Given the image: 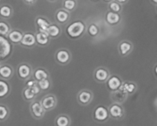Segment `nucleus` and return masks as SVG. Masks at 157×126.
I'll use <instances>...</instances> for the list:
<instances>
[{"instance_id":"41","label":"nucleus","mask_w":157,"mask_h":126,"mask_svg":"<svg viewBox=\"0 0 157 126\" xmlns=\"http://www.w3.org/2000/svg\"><path fill=\"white\" fill-rule=\"evenodd\" d=\"M92 1H94V2H98V1H100V0H92Z\"/></svg>"},{"instance_id":"20","label":"nucleus","mask_w":157,"mask_h":126,"mask_svg":"<svg viewBox=\"0 0 157 126\" xmlns=\"http://www.w3.org/2000/svg\"><path fill=\"white\" fill-rule=\"evenodd\" d=\"M32 76H33V79H35L36 81L50 78L49 72L43 67H37L36 69H35L32 71Z\"/></svg>"},{"instance_id":"36","label":"nucleus","mask_w":157,"mask_h":126,"mask_svg":"<svg viewBox=\"0 0 157 126\" xmlns=\"http://www.w3.org/2000/svg\"><path fill=\"white\" fill-rule=\"evenodd\" d=\"M25 3H26L27 5H29V6H32V5L35 4L37 2V0H23Z\"/></svg>"},{"instance_id":"18","label":"nucleus","mask_w":157,"mask_h":126,"mask_svg":"<svg viewBox=\"0 0 157 126\" xmlns=\"http://www.w3.org/2000/svg\"><path fill=\"white\" fill-rule=\"evenodd\" d=\"M137 88V84L135 82H133V81H124V82L123 81V83L120 89L130 96V95H133L136 93Z\"/></svg>"},{"instance_id":"7","label":"nucleus","mask_w":157,"mask_h":126,"mask_svg":"<svg viewBox=\"0 0 157 126\" xmlns=\"http://www.w3.org/2000/svg\"><path fill=\"white\" fill-rule=\"evenodd\" d=\"M12 46L10 41L5 36L0 35V61L9 57L12 54Z\"/></svg>"},{"instance_id":"14","label":"nucleus","mask_w":157,"mask_h":126,"mask_svg":"<svg viewBox=\"0 0 157 126\" xmlns=\"http://www.w3.org/2000/svg\"><path fill=\"white\" fill-rule=\"evenodd\" d=\"M22 47H27V48H32L36 44V41H35V34L32 33V32H25L23 33L22 38L20 42Z\"/></svg>"},{"instance_id":"16","label":"nucleus","mask_w":157,"mask_h":126,"mask_svg":"<svg viewBox=\"0 0 157 126\" xmlns=\"http://www.w3.org/2000/svg\"><path fill=\"white\" fill-rule=\"evenodd\" d=\"M71 14L64 9H58L55 13V19L59 24H67L70 20Z\"/></svg>"},{"instance_id":"29","label":"nucleus","mask_w":157,"mask_h":126,"mask_svg":"<svg viewBox=\"0 0 157 126\" xmlns=\"http://www.w3.org/2000/svg\"><path fill=\"white\" fill-rule=\"evenodd\" d=\"M37 83H38V86L39 87L40 90L41 91H48L52 87V81H51L50 78L43 79L39 81H37Z\"/></svg>"},{"instance_id":"10","label":"nucleus","mask_w":157,"mask_h":126,"mask_svg":"<svg viewBox=\"0 0 157 126\" xmlns=\"http://www.w3.org/2000/svg\"><path fill=\"white\" fill-rule=\"evenodd\" d=\"M55 60L61 65H66L71 61V54L67 49L60 48L55 54Z\"/></svg>"},{"instance_id":"1","label":"nucleus","mask_w":157,"mask_h":126,"mask_svg":"<svg viewBox=\"0 0 157 126\" xmlns=\"http://www.w3.org/2000/svg\"><path fill=\"white\" fill-rule=\"evenodd\" d=\"M86 31V24L83 21H75L68 24L66 28V33L71 39H78L84 35Z\"/></svg>"},{"instance_id":"9","label":"nucleus","mask_w":157,"mask_h":126,"mask_svg":"<svg viewBox=\"0 0 157 126\" xmlns=\"http://www.w3.org/2000/svg\"><path fill=\"white\" fill-rule=\"evenodd\" d=\"M110 76V71L104 67H97L94 71V79L99 83H105Z\"/></svg>"},{"instance_id":"23","label":"nucleus","mask_w":157,"mask_h":126,"mask_svg":"<svg viewBox=\"0 0 157 126\" xmlns=\"http://www.w3.org/2000/svg\"><path fill=\"white\" fill-rule=\"evenodd\" d=\"M46 31H47L48 35L50 38H57L61 35V28L58 24H52L51 23V24L48 26Z\"/></svg>"},{"instance_id":"13","label":"nucleus","mask_w":157,"mask_h":126,"mask_svg":"<svg viewBox=\"0 0 157 126\" xmlns=\"http://www.w3.org/2000/svg\"><path fill=\"white\" fill-rule=\"evenodd\" d=\"M133 50V44L131 41L124 40L118 44V52L122 57H126L130 54Z\"/></svg>"},{"instance_id":"21","label":"nucleus","mask_w":157,"mask_h":126,"mask_svg":"<svg viewBox=\"0 0 157 126\" xmlns=\"http://www.w3.org/2000/svg\"><path fill=\"white\" fill-rule=\"evenodd\" d=\"M121 15L117 12H113L108 11L106 14V21L110 25H117L121 21Z\"/></svg>"},{"instance_id":"38","label":"nucleus","mask_w":157,"mask_h":126,"mask_svg":"<svg viewBox=\"0 0 157 126\" xmlns=\"http://www.w3.org/2000/svg\"><path fill=\"white\" fill-rule=\"evenodd\" d=\"M48 2H57L58 0H48Z\"/></svg>"},{"instance_id":"19","label":"nucleus","mask_w":157,"mask_h":126,"mask_svg":"<svg viewBox=\"0 0 157 126\" xmlns=\"http://www.w3.org/2000/svg\"><path fill=\"white\" fill-rule=\"evenodd\" d=\"M14 70L12 66L8 64L0 66V77L5 80H9L13 76Z\"/></svg>"},{"instance_id":"2","label":"nucleus","mask_w":157,"mask_h":126,"mask_svg":"<svg viewBox=\"0 0 157 126\" xmlns=\"http://www.w3.org/2000/svg\"><path fill=\"white\" fill-rule=\"evenodd\" d=\"M107 109H108L110 119H113L115 121L122 120L126 116V110L123 104L117 103V102H112L107 107Z\"/></svg>"},{"instance_id":"35","label":"nucleus","mask_w":157,"mask_h":126,"mask_svg":"<svg viewBox=\"0 0 157 126\" xmlns=\"http://www.w3.org/2000/svg\"><path fill=\"white\" fill-rule=\"evenodd\" d=\"M30 89H31V90H32V91L33 92V93L36 96H38V95H39L40 93H41V90H40L39 87H38V83H37L36 85L34 86L33 87H32V88H30Z\"/></svg>"},{"instance_id":"31","label":"nucleus","mask_w":157,"mask_h":126,"mask_svg":"<svg viewBox=\"0 0 157 126\" xmlns=\"http://www.w3.org/2000/svg\"><path fill=\"white\" fill-rule=\"evenodd\" d=\"M11 30L12 28L9 23L5 21H0V35L6 37Z\"/></svg>"},{"instance_id":"6","label":"nucleus","mask_w":157,"mask_h":126,"mask_svg":"<svg viewBox=\"0 0 157 126\" xmlns=\"http://www.w3.org/2000/svg\"><path fill=\"white\" fill-rule=\"evenodd\" d=\"M39 101L46 113L55 109L58 105V98L55 94H52V93L45 95Z\"/></svg>"},{"instance_id":"15","label":"nucleus","mask_w":157,"mask_h":126,"mask_svg":"<svg viewBox=\"0 0 157 126\" xmlns=\"http://www.w3.org/2000/svg\"><path fill=\"white\" fill-rule=\"evenodd\" d=\"M110 97L113 102H117V103L123 104L127 100L129 96L127 93H124L123 90L119 89V90H116V91L110 92Z\"/></svg>"},{"instance_id":"17","label":"nucleus","mask_w":157,"mask_h":126,"mask_svg":"<svg viewBox=\"0 0 157 126\" xmlns=\"http://www.w3.org/2000/svg\"><path fill=\"white\" fill-rule=\"evenodd\" d=\"M23 36V32L19 29H13L9 31L7 37L8 40L10 41L11 44H18L21 41Z\"/></svg>"},{"instance_id":"26","label":"nucleus","mask_w":157,"mask_h":126,"mask_svg":"<svg viewBox=\"0 0 157 126\" xmlns=\"http://www.w3.org/2000/svg\"><path fill=\"white\" fill-rule=\"evenodd\" d=\"M13 14L12 8L9 5H2L0 6V16L3 18H9Z\"/></svg>"},{"instance_id":"40","label":"nucleus","mask_w":157,"mask_h":126,"mask_svg":"<svg viewBox=\"0 0 157 126\" xmlns=\"http://www.w3.org/2000/svg\"><path fill=\"white\" fill-rule=\"evenodd\" d=\"M151 1L153 2L154 3L155 5H156V4H157V0H151Z\"/></svg>"},{"instance_id":"28","label":"nucleus","mask_w":157,"mask_h":126,"mask_svg":"<svg viewBox=\"0 0 157 126\" xmlns=\"http://www.w3.org/2000/svg\"><path fill=\"white\" fill-rule=\"evenodd\" d=\"M78 6L77 0H64L63 1V9L67 12H71L75 10Z\"/></svg>"},{"instance_id":"11","label":"nucleus","mask_w":157,"mask_h":126,"mask_svg":"<svg viewBox=\"0 0 157 126\" xmlns=\"http://www.w3.org/2000/svg\"><path fill=\"white\" fill-rule=\"evenodd\" d=\"M105 83L107 89L110 93V92L119 90L122 85L123 80L120 76H117V75H113V76H110V77L106 81Z\"/></svg>"},{"instance_id":"5","label":"nucleus","mask_w":157,"mask_h":126,"mask_svg":"<svg viewBox=\"0 0 157 126\" xmlns=\"http://www.w3.org/2000/svg\"><path fill=\"white\" fill-rule=\"evenodd\" d=\"M94 99V93L88 89L81 90L77 94V102L81 106L90 105Z\"/></svg>"},{"instance_id":"3","label":"nucleus","mask_w":157,"mask_h":126,"mask_svg":"<svg viewBox=\"0 0 157 126\" xmlns=\"http://www.w3.org/2000/svg\"><path fill=\"white\" fill-rule=\"evenodd\" d=\"M93 119L97 123H106L110 119L107 107L104 105H98L95 107L93 113Z\"/></svg>"},{"instance_id":"33","label":"nucleus","mask_w":157,"mask_h":126,"mask_svg":"<svg viewBox=\"0 0 157 126\" xmlns=\"http://www.w3.org/2000/svg\"><path fill=\"white\" fill-rule=\"evenodd\" d=\"M99 28L94 23H92L87 28V33L91 37H96L99 34Z\"/></svg>"},{"instance_id":"39","label":"nucleus","mask_w":157,"mask_h":126,"mask_svg":"<svg viewBox=\"0 0 157 126\" xmlns=\"http://www.w3.org/2000/svg\"><path fill=\"white\" fill-rule=\"evenodd\" d=\"M103 1L104 2H111V1H113V0H103Z\"/></svg>"},{"instance_id":"12","label":"nucleus","mask_w":157,"mask_h":126,"mask_svg":"<svg viewBox=\"0 0 157 126\" xmlns=\"http://www.w3.org/2000/svg\"><path fill=\"white\" fill-rule=\"evenodd\" d=\"M35 38L36 44L41 46V47L48 45L50 42V38L46 31L38 29V31L35 32Z\"/></svg>"},{"instance_id":"27","label":"nucleus","mask_w":157,"mask_h":126,"mask_svg":"<svg viewBox=\"0 0 157 126\" xmlns=\"http://www.w3.org/2000/svg\"><path fill=\"white\" fill-rule=\"evenodd\" d=\"M21 95H22V98L24 99L25 101L28 102H31L32 101H33L34 99H35V98L37 97L35 94L33 93V92L32 91L30 88L29 87H25L23 89L22 92H21Z\"/></svg>"},{"instance_id":"22","label":"nucleus","mask_w":157,"mask_h":126,"mask_svg":"<svg viewBox=\"0 0 157 126\" xmlns=\"http://www.w3.org/2000/svg\"><path fill=\"white\" fill-rule=\"evenodd\" d=\"M71 119L67 114H59L55 119V126H71Z\"/></svg>"},{"instance_id":"8","label":"nucleus","mask_w":157,"mask_h":126,"mask_svg":"<svg viewBox=\"0 0 157 126\" xmlns=\"http://www.w3.org/2000/svg\"><path fill=\"white\" fill-rule=\"evenodd\" d=\"M32 67L28 63H22L17 67L16 73L21 80L26 81L32 76Z\"/></svg>"},{"instance_id":"34","label":"nucleus","mask_w":157,"mask_h":126,"mask_svg":"<svg viewBox=\"0 0 157 126\" xmlns=\"http://www.w3.org/2000/svg\"><path fill=\"white\" fill-rule=\"evenodd\" d=\"M37 84V81L35 79H31L29 78V80H27L25 82V87H29V88H32L34 86H35Z\"/></svg>"},{"instance_id":"4","label":"nucleus","mask_w":157,"mask_h":126,"mask_svg":"<svg viewBox=\"0 0 157 126\" xmlns=\"http://www.w3.org/2000/svg\"><path fill=\"white\" fill-rule=\"evenodd\" d=\"M29 111L32 117L36 120H41L45 116L46 111L41 106L39 100L34 99L30 102L29 105Z\"/></svg>"},{"instance_id":"24","label":"nucleus","mask_w":157,"mask_h":126,"mask_svg":"<svg viewBox=\"0 0 157 126\" xmlns=\"http://www.w3.org/2000/svg\"><path fill=\"white\" fill-rule=\"evenodd\" d=\"M11 93V86L5 80H0V99L7 97Z\"/></svg>"},{"instance_id":"25","label":"nucleus","mask_w":157,"mask_h":126,"mask_svg":"<svg viewBox=\"0 0 157 126\" xmlns=\"http://www.w3.org/2000/svg\"><path fill=\"white\" fill-rule=\"evenodd\" d=\"M35 24H36L38 29L46 31L48 26L51 24V22L47 18L44 16H38L35 18Z\"/></svg>"},{"instance_id":"30","label":"nucleus","mask_w":157,"mask_h":126,"mask_svg":"<svg viewBox=\"0 0 157 126\" xmlns=\"http://www.w3.org/2000/svg\"><path fill=\"white\" fill-rule=\"evenodd\" d=\"M10 110L9 107L3 104H0V122H4L9 118Z\"/></svg>"},{"instance_id":"32","label":"nucleus","mask_w":157,"mask_h":126,"mask_svg":"<svg viewBox=\"0 0 157 126\" xmlns=\"http://www.w3.org/2000/svg\"><path fill=\"white\" fill-rule=\"evenodd\" d=\"M108 8L110 11L113 12H117V13H121V12L122 11V5L120 4L115 0H113V1L109 2Z\"/></svg>"},{"instance_id":"37","label":"nucleus","mask_w":157,"mask_h":126,"mask_svg":"<svg viewBox=\"0 0 157 126\" xmlns=\"http://www.w3.org/2000/svg\"><path fill=\"white\" fill-rule=\"evenodd\" d=\"M115 1H117V2H119L120 4L124 5V4H125V3H127L129 0H115Z\"/></svg>"}]
</instances>
